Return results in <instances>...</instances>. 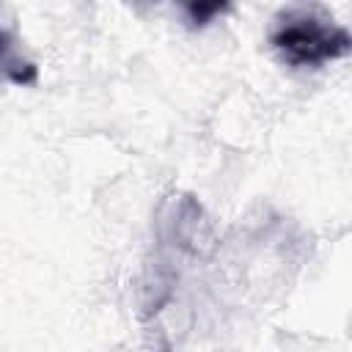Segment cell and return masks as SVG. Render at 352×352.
Here are the masks:
<instances>
[{"label":"cell","instance_id":"obj_3","mask_svg":"<svg viewBox=\"0 0 352 352\" xmlns=\"http://www.w3.org/2000/svg\"><path fill=\"white\" fill-rule=\"evenodd\" d=\"M179 3H182V8H184L187 19H190L195 28H204V25H209L212 19L223 16V14L228 11V6H231V0H179Z\"/></svg>","mask_w":352,"mask_h":352},{"label":"cell","instance_id":"obj_1","mask_svg":"<svg viewBox=\"0 0 352 352\" xmlns=\"http://www.w3.org/2000/svg\"><path fill=\"white\" fill-rule=\"evenodd\" d=\"M272 47L292 66H322L349 52L346 28L336 25L319 8H289L275 19Z\"/></svg>","mask_w":352,"mask_h":352},{"label":"cell","instance_id":"obj_2","mask_svg":"<svg viewBox=\"0 0 352 352\" xmlns=\"http://www.w3.org/2000/svg\"><path fill=\"white\" fill-rule=\"evenodd\" d=\"M0 77L16 82V85H33L36 77H38V69L36 63H28V60H16L11 58L8 52V44H6V36L0 33Z\"/></svg>","mask_w":352,"mask_h":352}]
</instances>
